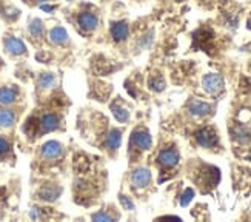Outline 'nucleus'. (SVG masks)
Returning a JSON list of instances; mask_svg holds the SVG:
<instances>
[{
	"mask_svg": "<svg viewBox=\"0 0 251 222\" xmlns=\"http://www.w3.org/2000/svg\"><path fill=\"white\" fill-rule=\"evenodd\" d=\"M151 145H152V140L147 130H136L129 138V147H133L136 150L145 151V150H150Z\"/></svg>",
	"mask_w": 251,
	"mask_h": 222,
	"instance_id": "f257e3e1",
	"label": "nucleus"
},
{
	"mask_svg": "<svg viewBox=\"0 0 251 222\" xmlns=\"http://www.w3.org/2000/svg\"><path fill=\"white\" fill-rule=\"evenodd\" d=\"M3 48L9 56H25L28 53L25 42L16 36H5L3 37Z\"/></svg>",
	"mask_w": 251,
	"mask_h": 222,
	"instance_id": "f03ea898",
	"label": "nucleus"
},
{
	"mask_svg": "<svg viewBox=\"0 0 251 222\" xmlns=\"http://www.w3.org/2000/svg\"><path fill=\"white\" fill-rule=\"evenodd\" d=\"M196 140H198V143L203 148H213V147L217 145V140H219V138H217L214 130L201 128L198 133H196Z\"/></svg>",
	"mask_w": 251,
	"mask_h": 222,
	"instance_id": "7ed1b4c3",
	"label": "nucleus"
},
{
	"mask_svg": "<svg viewBox=\"0 0 251 222\" xmlns=\"http://www.w3.org/2000/svg\"><path fill=\"white\" fill-rule=\"evenodd\" d=\"M202 85H203V90L210 94H217L222 88H224V79L221 74H206L203 79H202Z\"/></svg>",
	"mask_w": 251,
	"mask_h": 222,
	"instance_id": "20e7f679",
	"label": "nucleus"
},
{
	"mask_svg": "<svg viewBox=\"0 0 251 222\" xmlns=\"http://www.w3.org/2000/svg\"><path fill=\"white\" fill-rule=\"evenodd\" d=\"M62 153H63V147H62V143L57 140H48L47 143H43L42 150H40L42 158L47 159V161H54V159L60 158Z\"/></svg>",
	"mask_w": 251,
	"mask_h": 222,
	"instance_id": "39448f33",
	"label": "nucleus"
},
{
	"mask_svg": "<svg viewBox=\"0 0 251 222\" xmlns=\"http://www.w3.org/2000/svg\"><path fill=\"white\" fill-rule=\"evenodd\" d=\"M60 125V117L56 113H47L39 119V131L42 133H51L57 130Z\"/></svg>",
	"mask_w": 251,
	"mask_h": 222,
	"instance_id": "423d86ee",
	"label": "nucleus"
},
{
	"mask_svg": "<svg viewBox=\"0 0 251 222\" xmlns=\"http://www.w3.org/2000/svg\"><path fill=\"white\" fill-rule=\"evenodd\" d=\"M151 182V171L145 166H139L131 174V184L134 188H145Z\"/></svg>",
	"mask_w": 251,
	"mask_h": 222,
	"instance_id": "0eeeda50",
	"label": "nucleus"
},
{
	"mask_svg": "<svg viewBox=\"0 0 251 222\" xmlns=\"http://www.w3.org/2000/svg\"><path fill=\"white\" fill-rule=\"evenodd\" d=\"M157 161L162 166H165V168H173V166H176L180 161V156L177 150L174 148H165L159 153L157 156Z\"/></svg>",
	"mask_w": 251,
	"mask_h": 222,
	"instance_id": "6e6552de",
	"label": "nucleus"
},
{
	"mask_svg": "<svg viewBox=\"0 0 251 222\" xmlns=\"http://www.w3.org/2000/svg\"><path fill=\"white\" fill-rule=\"evenodd\" d=\"M77 24L85 31H93L99 25V17H97L91 11H83L77 17Z\"/></svg>",
	"mask_w": 251,
	"mask_h": 222,
	"instance_id": "1a4fd4ad",
	"label": "nucleus"
},
{
	"mask_svg": "<svg viewBox=\"0 0 251 222\" xmlns=\"http://www.w3.org/2000/svg\"><path fill=\"white\" fill-rule=\"evenodd\" d=\"M110 31H111V37L116 42H125L129 36V27L126 22H114Z\"/></svg>",
	"mask_w": 251,
	"mask_h": 222,
	"instance_id": "9d476101",
	"label": "nucleus"
},
{
	"mask_svg": "<svg viewBox=\"0 0 251 222\" xmlns=\"http://www.w3.org/2000/svg\"><path fill=\"white\" fill-rule=\"evenodd\" d=\"M48 39L52 45L60 47V45H65V43L68 42V32L63 27H54L48 32Z\"/></svg>",
	"mask_w": 251,
	"mask_h": 222,
	"instance_id": "9b49d317",
	"label": "nucleus"
},
{
	"mask_svg": "<svg viewBox=\"0 0 251 222\" xmlns=\"http://www.w3.org/2000/svg\"><path fill=\"white\" fill-rule=\"evenodd\" d=\"M19 90L14 86H2L0 88V105H11L17 101Z\"/></svg>",
	"mask_w": 251,
	"mask_h": 222,
	"instance_id": "f8f14e48",
	"label": "nucleus"
},
{
	"mask_svg": "<svg viewBox=\"0 0 251 222\" xmlns=\"http://www.w3.org/2000/svg\"><path fill=\"white\" fill-rule=\"evenodd\" d=\"M188 110H190V113L196 117H203L206 114H210L211 113V105L210 104H205L202 101H191L190 105H188Z\"/></svg>",
	"mask_w": 251,
	"mask_h": 222,
	"instance_id": "ddd939ff",
	"label": "nucleus"
},
{
	"mask_svg": "<svg viewBox=\"0 0 251 222\" xmlns=\"http://www.w3.org/2000/svg\"><path fill=\"white\" fill-rule=\"evenodd\" d=\"M121 142H122V131L113 130L110 135L106 136L105 147H106V150H110V151H116L119 147H121Z\"/></svg>",
	"mask_w": 251,
	"mask_h": 222,
	"instance_id": "4468645a",
	"label": "nucleus"
},
{
	"mask_svg": "<svg viewBox=\"0 0 251 222\" xmlns=\"http://www.w3.org/2000/svg\"><path fill=\"white\" fill-rule=\"evenodd\" d=\"M16 113L13 110H0V128H9L16 124Z\"/></svg>",
	"mask_w": 251,
	"mask_h": 222,
	"instance_id": "2eb2a0df",
	"label": "nucleus"
},
{
	"mask_svg": "<svg viewBox=\"0 0 251 222\" xmlns=\"http://www.w3.org/2000/svg\"><path fill=\"white\" fill-rule=\"evenodd\" d=\"M28 31L31 37L34 39H40L43 36V31H45V27H43V22L40 19H32L28 25Z\"/></svg>",
	"mask_w": 251,
	"mask_h": 222,
	"instance_id": "dca6fc26",
	"label": "nucleus"
},
{
	"mask_svg": "<svg viewBox=\"0 0 251 222\" xmlns=\"http://www.w3.org/2000/svg\"><path fill=\"white\" fill-rule=\"evenodd\" d=\"M56 76H54L52 73H43L39 76L37 79V85L40 88H43V90H48V88H52L54 85H56Z\"/></svg>",
	"mask_w": 251,
	"mask_h": 222,
	"instance_id": "f3484780",
	"label": "nucleus"
},
{
	"mask_svg": "<svg viewBox=\"0 0 251 222\" xmlns=\"http://www.w3.org/2000/svg\"><path fill=\"white\" fill-rule=\"evenodd\" d=\"M59 194H60V188H57V187H45L40 192V197L43 201H56Z\"/></svg>",
	"mask_w": 251,
	"mask_h": 222,
	"instance_id": "a211bd4d",
	"label": "nucleus"
},
{
	"mask_svg": "<svg viewBox=\"0 0 251 222\" xmlns=\"http://www.w3.org/2000/svg\"><path fill=\"white\" fill-rule=\"evenodd\" d=\"M111 111H113L114 117H116L119 122H122V124H126V122L129 120V111H126L124 107L113 105V107H111Z\"/></svg>",
	"mask_w": 251,
	"mask_h": 222,
	"instance_id": "6ab92c4d",
	"label": "nucleus"
},
{
	"mask_svg": "<svg viewBox=\"0 0 251 222\" xmlns=\"http://www.w3.org/2000/svg\"><path fill=\"white\" fill-rule=\"evenodd\" d=\"M233 138H234L237 142H241V143H247V142H250V139H251L250 133H248L245 128H242V127H236V128L233 130Z\"/></svg>",
	"mask_w": 251,
	"mask_h": 222,
	"instance_id": "aec40b11",
	"label": "nucleus"
},
{
	"mask_svg": "<svg viewBox=\"0 0 251 222\" xmlns=\"http://www.w3.org/2000/svg\"><path fill=\"white\" fill-rule=\"evenodd\" d=\"M148 85H150V88L152 91H163L165 90V82H163L159 76H156V77H151L150 79V82H148Z\"/></svg>",
	"mask_w": 251,
	"mask_h": 222,
	"instance_id": "412c9836",
	"label": "nucleus"
},
{
	"mask_svg": "<svg viewBox=\"0 0 251 222\" xmlns=\"http://www.w3.org/2000/svg\"><path fill=\"white\" fill-rule=\"evenodd\" d=\"M11 151V143L6 138L0 136V159H5L6 154Z\"/></svg>",
	"mask_w": 251,
	"mask_h": 222,
	"instance_id": "4be33fe9",
	"label": "nucleus"
},
{
	"mask_svg": "<svg viewBox=\"0 0 251 222\" xmlns=\"http://www.w3.org/2000/svg\"><path fill=\"white\" fill-rule=\"evenodd\" d=\"M193 197H194V192L191 190V188H187V190H185V193L182 194V199H180V205H182V207L188 205V204L193 201Z\"/></svg>",
	"mask_w": 251,
	"mask_h": 222,
	"instance_id": "5701e85b",
	"label": "nucleus"
},
{
	"mask_svg": "<svg viewBox=\"0 0 251 222\" xmlns=\"http://www.w3.org/2000/svg\"><path fill=\"white\" fill-rule=\"evenodd\" d=\"M119 197H121V202H122L125 210H134V204H133V201H131V197L124 196V194H121Z\"/></svg>",
	"mask_w": 251,
	"mask_h": 222,
	"instance_id": "b1692460",
	"label": "nucleus"
},
{
	"mask_svg": "<svg viewBox=\"0 0 251 222\" xmlns=\"http://www.w3.org/2000/svg\"><path fill=\"white\" fill-rule=\"evenodd\" d=\"M93 221H114V216L108 213H97V215H93Z\"/></svg>",
	"mask_w": 251,
	"mask_h": 222,
	"instance_id": "393cba45",
	"label": "nucleus"
},
{
	"mask_svg": "<svg viewBox=\"0 0 251 222\" xmlns=\"http://www.w3.org/2000/svg\"><path fill=\"white\" fill-rule=\"evenodd\" d=\"M36 2H37V3H48L50 0H36Z\"/></svg>",
	"mask_w": 251,
	"mask_h": 222,
	"instance_id": "a878e982",
	"label": "nucleus"
},
{
	"mask_svg": "<svg viewBox=\"0 0 251 222\" xmlns=\"http://www.w3.org/2000/svg\"><path fill=\"white\" fill-rule=\"evenodd\" d=\"M0 65H2V63H0Z\"/></svg>",
	"mask_w": 251,
	"mask_h": 222,
	"instance_id": "bb28decb",
	"label": "nucleus"
}]
</instances>
